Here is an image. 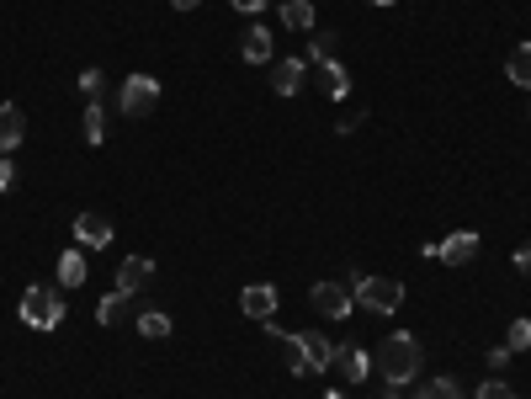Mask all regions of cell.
Returning <instances> with one entry per match:
<instances>
[{
    "label": "cell",
    "instance_id": "cell-12",
    "mask_svg": "<svg viewBox=\"0 0 531 399\" xmlns=\"http://www.w3.org/2000/svg\"><path fill=\"white\" fill-rule=\"evenodd\" d=\"M75 245H85V251H107V245H112V219H101V213H80V219H75Z\"/></svg>",
    "mask_w": 531,
    "mask_h": 399
},
{
    "label": "cell",
    "instance_id": "cell-15",
    "mask_svg": "<svg viewBox=\"0 0 531 399\" xmlns=\"http://www.w3.org/2000/svg\"><path fill=\"white\" fill-rule=\"evenodd\" d=\"M505 80H510V86H521V91H531V43H516V48H510Z\"/></svg>",
    "mask_w": 531,
    "mask_h": 399
},
{
    "label": "cell",
    "instance_id": "cell-8",
    "mask_svg": "<svg viewBox=\"0 0 531 399\" xmlns=\"http://www.w3.org/2000/svg\"><path fill=\"white\" fill-rule=\"evenodd\" d=\"M298 346L308 357V373H330L335 368V341L324 330H298Z\"/></svg>",
    "mask_w": 531,
    "mask_h": 399
},
{
    "label": "cell",
    "instance_id": "cell-13",
    "mask_svg": "<svg viewBox=\"0 0 531 399\" xmlns=\"http://www.w3.org/2000/svg\"><path fill=\"white\" fill-rule=\"evenodd\" d=\"M266 336L277 341V352H282V373H293V378H308V357H303L298 336H282V330L271 325V320H266Z\"/></svg>",
    "mask_w": 531,
    "mask_h": 399
},
{
    "label": "cell",
    "instance_id": "cell-26",
    "mask_svg": "<svg viewBox=\"0 0 531 399\" xmlns=\"http://www.w3.org/2000/svg\"><path fill=\"white\" fill-rule=\"evenodd\" d=\"M80 91L91 96V102H101V91H107V75H101V70H80Z\"/></svg>",
    "mask_w": 531,
    "mask_h": 399
},
{
    "label": "cell",
    "instance_id": "cell-32",
    "mask_svg": "<svg viewBox=\"0 0 531 399\" xmlns=\"http://www.w3.org/2000/svg\"><path fill=\"white\" fill-rule=\"evenodd\" d=\"M170 6H176V11H197L202 0H170Z\"/></svg>",
    "mask_w": 531,
    "mask_h": 399
},
{
    "label": "cell",
    "instance_id": "cell-34",
    "mask_svg": "<svg viewBox=\"0 0 531 399\" xmlns=\"http://www.w3.org/2000/svg\"><path fill=\"white\" fill-rule=\"evenodd\" d=\"M324 399H346V394H340V389H330V394H324Z\"/></svg>",
    "mask_w": 531,
    "mask_h": 399
},
{
    "label": "cell",
    "instance_id": "cell-9",
    "mask_svg": "<svg viewBox=\"0 0 531 399\" xmlns=\"http://www.w3.org/2000/svg\"><path fill=\"white\" fill-rule=\"evenodd\" d=\"M271 91L277 96H298L303 80H308V59H271Z\"/></svg>",
    "mask_w": 531,
    "mask_h": 399
},
{
    "label": "cell",
    "instance_id": "cell-17",
    "mask_svg": "<svg viewBox=\"0 0 531 399\" xmlns=\"http://www.w3.org/2000/svg\"><path fill=\"white\" fill-rule=\"evenodd\" d=\"M239 54L250 64H271V32L266 27H245V38H239Z\"/></svg>",
    "mask_w": 531,
    "mask_h": 399
},
{
    "label": "cell",
    "instance_id": "cell-3",
    "mask_svg": "<svg viewBox=\"0 0 531 399\" xmlns=\"http://www.w3.org/2000/svg\"><path fill=\"white\" fill-rule=\"evenodd\" d=\"M351 293H356V304L372 309V314H393L404 304V282H393V277H362V272H351Z\"/></svg>",
    "mask_w": 531,
    "mask_h": 399
},
{
    "label": "cell",
    "instance_id": "cell-33",
    "mask_svg": "<svg viewBox=\"0 0 531 399\" xmlns=\"http://www.w3.org/2000/svg\"><path fill=\"white\" fill-rule=\"evenodd\" d=\"M383 399H404V394H399V389H393V384H388V389H383Z\"/></svg>",
    "mask_w": 531,
    "mask_h": 399
},
{
    "label": "cell",
    "instance_id": "cell-18",
    "mask_svg": "<svg viewBox=\"0 0 531 399\" xmlns=\"http://www.w3.org/2000/svg\"><path fill=\"white\" fill-rule=\"evenodd\" d=\"M415 399H468V394H462V384H457V378L436 373V378H425V384L415 389Z\"/></svg>",
    "mask_w": 531,
    "mask_h": 399
},
{
    "label": "cell",
    "instance_id": "cell-4",
    "mask_svg": "<svg viewBox=\"0 0 531 399\" xmlns=\"http://www.w3.org/2000/svg\"><path fill=\"white\" fill-rule=\"evenodd\" d=\"M117 107H123V118H154V107H160V80L154 75H128L123 91H117Z\"/></svg>",
    "mask_w": 531,
    "mask_h": 399
},
{
    "label": "cell",
    "instance_id": "cell-20",
    "mask_svg": "<svg viewBox=\"0 0 531 399\" xmlns=\"http://www.w3.org/2000/svg\"><path fill=\"white\" fill-rule=\"evenodd\" d=\"M80 128H85V144H107V107L101 102H85V112H80Z\"/></svg>",
    "mask_w": 531,
    "mask_h": 399
},
{
    "label": "cell",
    "instance_id": "cell-23",
    "mask_svg": "<svg viewBox=\"0 0 531 399\" xmlns=\"http://www.w3.org/2000/svg\"><path fill=\"white\" fill-rule=\"evenodd\" d=\"M123 314H128V293H117V288L96 304V320L101 325H123Z\"/></svg>",
    "mask_w": 531,
    "mask_h": 399
},
{
    "label": "cell",
    "instance_id": "cell-24",
    "mask_svg": "<svg viewBox=\"0 0 531 399\" xmlns=\"http://www.w3.org/2000/svg\"><path fill=\"white\" fill-rule=\"evenodd\" d=\"M335 59V32H319L314 43H308V64H330Z\"/></svg>",
    "mask_w": 531,
    "mask_h": 399
},
{
    "label": "cell",
    "instance_id": "cell-19",
    "mask_svg": "<svg viewBox=\"0 0 531 399\" xmlns=\"http://www.w3.org/2000/svg\"><path fill=\"white\" fill-rule=\"evenodd\" d=\"M319 75H324V91H330L335 102H346V96H351V75H346V64H340V59L319 64Z\"/></svg>",
    "mask_w": 531,
    "mask_h": 399
},
{
    "label": "cell",
    "instance_id": "cell-21",
    "mask_svg": "<svg viewBox=\"0 0 531 399\" xmlns=\"http://www.w3.org/2000/svg\"><path fill=\"white\" fill-rule=\"evenodd\" d=\"M85 282V251H64L59 256V288H80Z\"/></svg>",
    "mask_w": 531,
    "mask_h": 399
},
{
    "label": "cell",
    "instance_id": "cell-29",
    "mask_svg": "<svg viewBox=\"0 0 531 399\" xmlns=\"http://www.w3.org/2000/svg\"><path fill=\"white\" fill-rule=\"evenodd\" d=\"M510 357H516V352H510V346H494V352H489V368H494V373H500V368H505V362H510Z\"/></svg>",
    "mask_w": 531,
    "mask_h": 399
},
{
    "label": "cell",
    "instance_id": "cell-6",
    "mask_svg": "<svg viewBox=\"0 0 531 399\" xmlns=\"http://www.w3.org/2000/svg\"><path fill=\"white\" fill-rule=\"evenodd\" d=\"M478 251H484V240H478L473 229H457V235H447L441 245H425V256H436L441 266H468Z\"/></svg>",
    "mask_w": 531,
    "mask_h": 399
},
{
    "label": "cell",
    "instance_id": "cell-10",
    "mask_svg": "<svg viewBox=\"0 0 531 399\" xmlns=\"http://www.w3.org/2000/svg\"><path fill=\"white\" fill-rule=\"evenodd\" d=\"M27 139V112L16 102H0V155H16Z\"/></svg>",
    "mask_w": 531,
    "mask_h": 399
},
{
    "label": "cell",
    "instance_id": "cell-2",
    "mask_svg": "<svg viewBox=\"0 0 531 399\" xmlns=\"http://www.w3.org/2000/svg\"><path fill=\"white\" fill-rule=\"evenodd\" d=\"M16 320L27 330H59L64 325V288L54 282H32L22 293V304H16Z\"/></svg>",
    "mask_w": 531,
    "mask_h": 399
},
{
    "label": "cell",
    "instance_id": "cell-14",
    "mask_svg": "<svg viewBox=\"0 0 531 399\" xmlns=\"http://www.w3.org/2000/svg\"><path fill=\"white\" fill-rule=\"evenodd\" d=\"M335 368H340V378H351V384H367L372 357L362 352V346H335Z\"/></svg>",
    "mask_w": 531,
    "mask_h": 399
},
{
    "label": "cell",
    "instance_id": "cell-30",
    "mask_svg": "<svg viewBox=\"0 0 531 399\" xmlns=\"http://www.w3.org/2000/svg\"><path fill=\"white\" fill-rule=\"evenodd\" d=\"M234 11H245V16H255V11H266V0H229Z\"/></svg>",
    "mask_w": 531,
    "mask_h": 399
},
{
    "label": "cell",
    "instance_id": "cell-16",
    "mask_svg": "<svg viewBox=\"0 0 531 399\" xmlns=\"http://www.w3.org/2000/svg\"><path fill=\"white\" fill-rule=\"evenodd\" d=\"M282 27H293V32H314V27H319L314 0H282Z\"/></svg>",
    "mask_w": 531,
    "mask_h": 399
},
{
    "label": "cell",
    "instance_id": "cell-7",
    "mask_svg": "<svg viewBox=\"0 0 531 399\" xmlns=\"http://www.w3.org/2000/svg\"><path fill=\"white\" fill-rule=\"evenodd\" d=\"M277 304H282V298H277V288H271V282H250V288L239 293V309H245L255 325H266L271 314H277Z\"/></svg>",
    "mask_w": 531,
    "mask_h": 399
},
{
    "label": "cell",
    "instance_id": "cell-25",
    "mask_svg": "<svg viewBox=\"0 0 531 399\" xmlns=\"http://www.w3.org/2000/svg\"><path fill=\"white\" fill-rule=\"evenodd\" d=\"M505 346H510V352H531V320H516V325H510Z\"/></svg>",
    "mask_w": 531,
    "mask_h": 399
},
{
    "label": "cell",
    "instance_id": "cell-31",
    "mask_svg": "<svg viewBox=\"0 0 531 399\" xmlns=\"http://www.w3.org/2000/svg\"><path fill=\"white\" fill-rule=\"evenodd\" d=\"M516 272H526V277H531V240H526L521 251H516Z\"/></svg>",
    "mask_w": 531,
    "mask_h": 399
},
{
    "label": "cell",
    "instance_id": "cell-27",
    "mask_svg": "<svg viewBox=\"0 0 531 399\" xmlns=\"http://www.w3.org/2000/svg\"><path fill=\"white\" fill-rule=\"evenodd\" d=\"M473 399H516V389L505 384V378H489V384H478V394Z\"/></svg>",
    "mask_w": 531,
    "mask_h": 399
},
{
    "label": "cell",
    "instance_id": "cell-1",
    "mask_svg": "<svg viewBox=\"0 0 531 399\" xmlns=\"http://www.w3.org/2000/svg\"><path fill=\"white\" fill-rule=\"evenodd\" d=\"M420 368H425V346H420V336H409V330H393V336L378 346V362H372V373H383L393 389L415 384Z\"/></svg>",
    "mask_w": 531,
    "mask_h": 399
},
{
    "label": "cell",
    "instance_id": "cell-28",
    "mask_svg": "<svg viewBox=\"0 0 531 399\" xmlns=\"http://www.w3.org/2000/svg\"><path fill=\"white\" fill-rule=\"evenodd\" d=\"M16 187V165H11V155L0 160V192H11Z\"/></svg>",
    "mask_w": 531,
    "mask_h": 399
},
{
    "label": "cell",
    "instance_id": "cell-22",
    "mask_svg": "<svg viewBox=\"0 0 531 399\" xmlns=\"http://www.w3.org/2000/svg\"><path fill=\"white\" fill-rule=\"evenodd\" d=\"M139 336H144V341H165V336H170V314H165V309H144V314H139Z\"/></svg>",
    "mask_w": 531,
    "mask_h": 399
},
{
    "label": "cell",
    "instance_id": "cell-5",
    "mask_svg": "<svg viewBox=\"0 0 531 399\" xmlns=\"http://www.w3.org/2000/svg\"><path fill=\"white\" fill-rule=\"evenodd\" d=\"M308 304H314V314H324V320H351L356 293L346 282H314V288H308Z\"/></svg>",
    "mask_w": 531,
    "mask_h": 399
},
{
    "label": "cell",
    "instance_id": "cell-35",
    "mask_svg": "<svg viewBox=\"0 0 531 399\" xmlns=\"http://www.w3.org/2000/svg\"><path fill=\"white\" fill-rule=\"evenodd\" d=\"M372 6H393V0H372Z\"/></svg>",
    "mask_w": 531,
    "mask_h": 399
},
{
    "label": "cell",
    "instance_id": "cell-11",
    "mask_svg": "<svg viewBox=\"0 0 531 399\" xmlns=\"http://www.w3.org/2000/svg\"><path fill=\"white\" fill-rule=\"evenodd\" d=\"M149 282H154V261H149V256H128L123 266H117V293L139 298Z\"/></svg>",
    "mask_w": 531,
    "mask_h": 399
}]
</instances>
